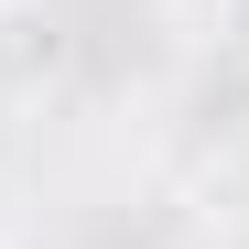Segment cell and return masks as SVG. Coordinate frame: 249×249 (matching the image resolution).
Returning a JSON list of instances; mask_svg holds the SVG:
<instances>
[{"label": "cell", "instance_id": "1", "mask_svg": "<svg viewBox=\"0 0 249 249\" xmlns=\"http://www.w3.org/2000/svg\"><path fill=\"white\" fill-rule=\"evenodd\" d=\"M54 22L44 11H33V0H0V87H11V98H33V87H44V76H54Z\"/></svg>", "mask_w": 249, "mask_h": 249}, {"label": "cell", "instance_id": "2", "mask_svg": "<svg viewBox=\"0 0 249 249\" xmlns=\"http://www.w3.org/2000/svg\"><path fill=\"white\" fill-rule=\"evenodd\" d=\"M195 22H206V44H217V54L249 65V0H195Z\"/></svg>", "mask_w": 249, "mask_h": 249}]
</instances>
